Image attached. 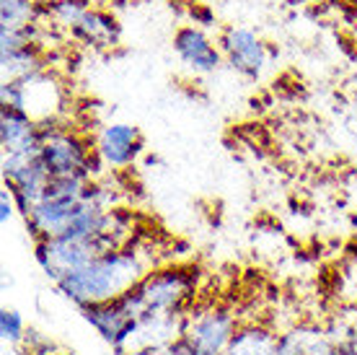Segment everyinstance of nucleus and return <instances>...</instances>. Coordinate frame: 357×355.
I'll use <instances>...</instances> for the list:
<instances>
[{"instance_id":"6e6552de","label":"nucleus","mask_w":357,"mask_h":355,"mask_svg":"<svg viewBox=\"0 0 357 355\" xmlns=\"http://www.w3.org/2000/svg\"><path fill=\"white\" fill-rule=\"evenodd\" d=\"M81 314L114 353L125 350L130 338L135 335V329H137V319L127 311V306L119 298L86 306V309H81Z\"/></svg>"},{"instance_id":"f8f14e48","label":"nucleus","mask_w":357,"mask_h":355,"mask_svg":"<svg viewBox=\"0 0 357 355\" xmlns=\"http://www.w3.org/2000/svg\"><path fill=\"white\" fill-rule=\"evenodd\" d=\"M73 39H78L83 45L96 47V50H109L119 42V21H116L112 13L107 10H98V8H89L81 16V21L70 29Z\"/></svg>"},{"instance_id":"5701e85b","label":"nucleus","mask_w":357,"mask_h":355,"mask_svg":"<svg viewBox=\"0 0 357 355\" xmlns=\"http://www.w3.org/2000/svg\"><path fill=\"white\" fill-rule=\"evenodd\" d=\"M349 347H352V353L357 355V327H352V335H349Z\"/></svg>"},{"instance_id":"f3484780","label":"nucleus","mask_w":357,"mask_h":355,"mask_svg":"<svg viewBox=\"0 0 357 355\" xmlns=\"http://www.w3.org/2000/svg\"><path fill=\"white\" fill-rule=\"evenodd\" d=\"M301 355H337V347L326 338V332L301 329Z\"/></svg>"},{"instance_id":"1a4fd4ad","label":"nucleus","mask_w":357,"mask_h":355,"mask_svg":"<svg viewBox=\"0 0 357 355\" xmlns=\"http://www.w3.org/2000/svg\"><path fill=\"white\" fill-rule=\"evenodd\" d=\"M96 153L109 169H127L140 159L145 151L143 135L135 124L127 122H112L104 124L101 133L96 135Z\"/></svg>"},{"instance_id":"b1692460","label":"nucleus","mask_w":357,"mask_h":355,"mask_svg":"<svg viewBox=\"0 0 357 355\" xmlns=\"http://www.w3.org/2000/svg\"><path fill=\"white\" fill-rule=\"evenodd\" d=\"M334 347H337V355H355L349 345H334Z\"/></svg>"},{"instance_id":"0eeeda50","label":"nucleus","mask_w":357,"mask_h":355,"mask_svg":"<svg viewBox=\"0 0 357 355\" xmlns=\"http://www.w3.org/2000/svg\"><path fill=\"white\" fill-rule=\"evenodd\" d=\"M218 47L233 71H238L246 78H259L267 65V45L251 29L225 27Z\"/></svg>"},{"instance_id":"ddd939ff","label":"nucleus","mask_w":357,"mask_h":355,"mask_svg":"<svg viewBox=\"0 0 357 355\" xmlns=\"http://www.w3.org/2000/svg\"><path fill=\"white\" fill-rule=\"evenodd\" d=\"M280 335L261 324H241L223 355H277Z\"/></svg>"},{"instance_id":"2eb2a0df","label":"nucleus","mask_w":357,"mask_h":355,"mask_svg":"<svg viewBox=\"0 0 357 355\" xmlns=\"http://www.w3.org/2000/svg\"><path fill=\"white\" fill-rule=\"evenodd\" d=\"M42 6L34 0H0V29H24L36 24Z\"/></svg>"},{"instance_id":"7ed1b4c3","label":"nucleus","mask_w":357,"mask_h":355,"mask_svg":"<svg viewBox=\"0 0 357 355\" xmlns=\"http://www.w3.org/2000/svg\"><path fill=\"white\" fill-rule=\"evenodd\" d=\"M130 244V231L127 229H114V231L104 233L101 239L93 241H78L68 239V236H52V239L36 241L34 244V259L36 265L42 267L52 283H57L60 277L70 275L75 270L86 267L96 257L107 254L112 249H119Z\"/></svg>"},{"instance_id":"393cba45","label":"nucleus","mask_w":357,"mask_h":355,"mask_svg":"<svg viewBox=\"0 0 357 355\" xmlns=\"http://www.w3.org/2000/svg\"><path fill=\"white\" fill-rule=\"evenodd\" d=\"M36 6H50V3H54V0H34Z\"/></svg>"},{"instance_id":"a211bd4d","label":"nucleus","mask_w":357,"mask_h":355,"mask_svg":"<svg viewBox=\"0 0 357 355\" xmlns=\"http://www.w3.org/2000/svg\"><path fill=\"white\" fill-rule=\"evenodd\" d=\"M18 350H26V353H31V355H57L60 345H57L50 335H45L42 329L29 327L26 338H24V342L18 345Z\"/></svg>"},{"instance_id":"412c9836","label":"nucleus","mask_w":357,"mask_h":355,"mask_svg":"<svg viewBox=\"0 0 357 355\" xmlns=\"http://www.w3.org/2000/svg\"><path fill=\"white\" fill-rule=\"evenodd\" d=\"M13 213H18L16 203H13V195H10V189L3 187V192H0V223H3V226H8V221L13 218Z\"/></svg>"},{"instance_id":"9d476101","label":"nucleus","mask_w":357,"mask_h":355,"mask_svg":"<svg viewBox=\"0 0 357 355\" xmlns=\"http://www.w3.org/2000/svg\"><path fill=\"white\" fill-rule=\"evenodd\" d=\"M187 319L189 314H145L122 353H158L184 335Z\"/></svg>"},{"instance_id":"dca6fc26","label":"nucleus","mask_w":357,"mask_h":355,"mask_svg":"<svg viewBox=\"0 0 357 355\" xmlns=\"http://www.w3.org/2000/svg\"><path fill=\"white\" fill-rule=\"evenodd\" d=\"M26 321H24V317L16 309H8V306L0 309V340L6 345H21L24 338H26Z\"/></svg>"},{"instance_id":"423d86ee","label":"nucleus","mask_w":357,"mask_h":355,"mask_svg":"<svg viewBox=\"0 0 357 355\" xmlns=\"http://www.w3.org/2000/svg\"><path fill=\"white\" fill-rule=\"evenodd\" d=\"M238 332V321L223 306H213L199 314H189L184 338L192 342L197 355H223Z\"/></svg>"},{"instance_id":"20e7f679","label":"nucleus","mask_w":357,"mask_h":355,"mask_svg":"<svg viewBox=\"0 0 357 355\" xmlns=\"http://www.w3.org/2000/svg\"><path fill=\"white\" fill-rule=\"evenodd\" d=\"M199 270L192 265H158L132 285L145 314H189ZM143 314V317H145Z\"/></svg>"},{"instance_id":"9b49d317","label":"nucleus","mask_w":357,"mask_h":355,"mask_svg":"<svg viewBox=\"0 0 357 355\" xmlns=\"http://www.w3.org/2000/svg\"><path fill=\"white\" fill-rule=\"evenodd\" d=\"M174 52L195 73H215L223 65V52L213 39L197 27H181L174 34Z\"/></svg>"},{"instance_id":"4468645a","label":"nucleus","mask_w":357,"mask_h":355,"mask_svg":"<svg viewBox=\"0 0 357 355\" xmlns=\"http://www.w3.org/2000/svg\"><path fill=\"white\" fill-rule=\"evenodd\" d=\"M39 71H42V52H39V47L36 45L0 52V73H3V83L24 80Z\"/></svg>"},{"instance_id":"39448f33","label":"nucleus","mask_w":357,"mask_h":355,"mask_svg":"<svg viewBox=\"0 0 357 355\" xmlns=\"http://www.w3.org/2000/svg\"><path fill=\"white\" fill-rule=\"evenodd\" d=\"M0 104L24 109L34 122H47V119H54V115L60 112L63 91L52 75L39 71L24 80L3 83L0 86Z\"/></svg>"},{"instance_id":"f257e3e1","label":"nucleus","mask_w":357,"mask_h":355,"mask_svg":"<svg viewBox=\"0 0 357 355\" xmlns=\"http://www.w3.org/2000/svg\"><path fill=\"white\" fill-rule=\"evenodd\" d=\"M158 262L148 259V252L137 244H125L119 249H112L107 254L96 257L86 267L75 270L70 275L60 277L54 288L57 294L68 298L73 306L86 309L93 303L114 301L122 294H127L135 283H140Z\"/></svg>"},{"instance_id":"6ab92c4d","label":"nucleus","mask_w":357,"mask_h":355,"mask_svg":"<svg viewBox=\"0 0 357 355\" xmlns=\"http://www.w3.org/2000/svg\"><path fill=\"white\" fill-rule=\"evenodd\" d=\"M277 355H301V329H293V332L280 335Z\"/></svg>"},{"instance_id":"f03ea898","label":"nucleus","mask_w":357,"mask_h":355,"mask_svg":"<svg viewBox=\"0 0 357 355\" xmlns=\"http://www.w3.org/2000/svg\"><path fill=\"white\" fill-rule=\"evenodd\" d=\"M39 124L45 130L39 161L50 177H78L91 182L101 171L98 166H107L96 153V145L89 143V138L73 133L68 127H60L57 119H47Z\"/></svg>"},{"instance_id":"aec40b11","label":"nucleus","mask_w":357,"mask_h":355,"mask_svg":"<svg viewBox=\"0 0 357 355\" xmlns=\"http://www.w3.org/2000/svg\"><path fill=\"white\" fill-rule=\"evenodd\" d=\"M155 355H197V350L192 347V342H189V340L181 335V338L174 340L171 345L161 347V350H158Z\"/></svg>"},{"instance_id":"4be33fe9","label":"nucleus","mask_w":357,"mask_h":355,"mask_svg":"<svg viewBox=\"0 0 357 355\" xmlns=\"http://www.w3.org/2000/svg\"><path fill=\"white\" fill-rule=\"evenodd\" d=\"M192 16H195L197 21H202V24H215V16L207 8H202V6H195V8H192Z\"/></svg>"}]
</instances>
